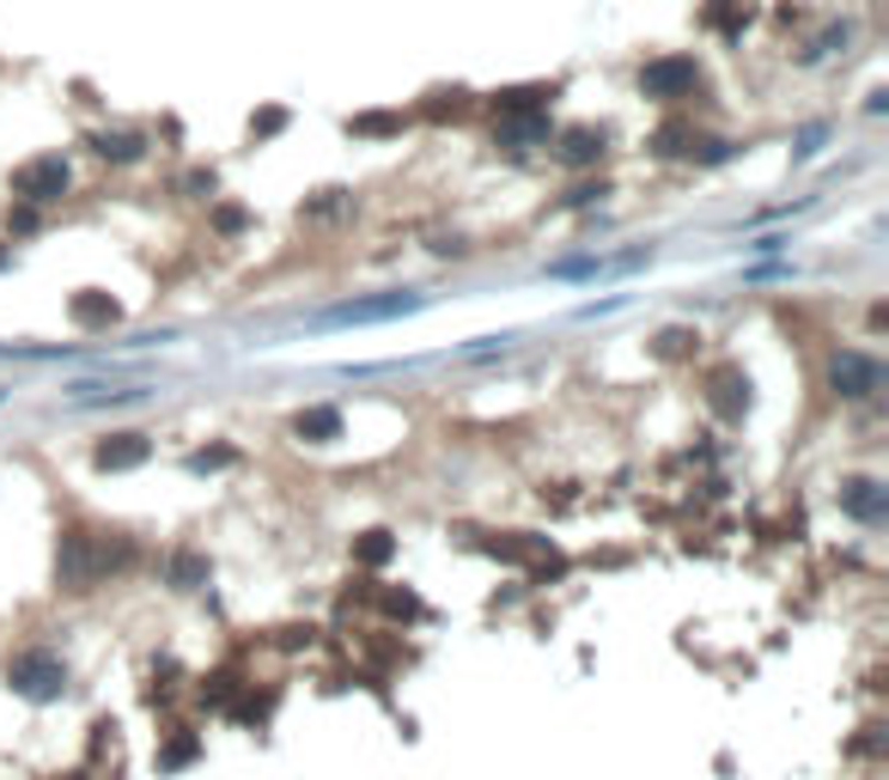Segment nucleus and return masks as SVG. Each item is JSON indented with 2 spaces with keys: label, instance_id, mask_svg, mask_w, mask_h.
Masks as SVG:
<instances>
[{
  "label": "nucleus",
  "instance_id": "obj_1",
  "mask_svg": "<svg viewBox=\"0 0 889 780\" xmlns=\"http://www.w3.org/2000/svg\"><path fill=\"white\" fill-rule=\"evenodd\" d=\"M134 561L129 537H110V530H62V549H55V580L67 592H92L110 573H122Z\"/></svg>",
  "mask_w": 889,
  "mask_h": 780
},
{
  "label": "nucleus",
  "instance_id": "obj_2",
  "mask_svg": "<svg viewBox=\"0 0 889 780\" xmlns=\"http://www.w3.org/2000/svg\"><path fill=\"white\" fill-rule=\"evenodd\" d=\"M7 689H13V695H25V701H62V689H67L62 652H50V647L13 652V659H7Z\"/></svg>",
  "mask_w": 889,
  "mask_h": 780
},
{
  "label": "nucleus",
  "instance_id": "obj_3",
  "mask_svg": "<svg viewBox=\"0 0 889 780\" xmlns=\"http://www.w3.org/2000/svg\"><path fill=\"white\" fill-rule=\"evenodd\" d=\"M694 86H701L694 55H658V62L640 67V92L658 98V105H682V98H694Z\"/></svg>",
  "mask_w": 889,
  "mask_h": 780
},
{
  "label": "nucleus",
  "instance_id": "obj_4",
  "mask_svg": "<svg viewBox=\"0 0 889 780\" xmlns=\"http://www.w3.org/2000/svg\"><path fill=\"white\" fill-rule=\"evenodd\" d=\"M67 184H74V172H67L62 153H43V160H25L13 172V201H31V208H50V201L67 196Z\"/></svg>",
  "mask_w": 889,
  "mask_h": 780
},
{
  "label": "nucleus",
  "instance_id": "obj_5",
  "mask_svg": "<svg viewBox=\"0 0 889 780\" xmlns=\"http://www.w3.org/2000/svg\"><path fill=\"white\" fill-rule=\"evenodd\" d=\"M828 384H835V397H871L877 384H883V360L859 354V348H841L828 360Z\"/></svg>",
  "mask_w": 889,
  "mask_h": 780
},
{
  "label": "nucleus",
  "instance_id": "obj_6",
  "mask_svg": "<svg viewBox=\"0 0 889 780\" xmlns=\"http://www.w3.org/2000/svg\"><path fill=\"white\" fill-rule=\"evenodd\" d=\"M420 293H378V299H348L329 311V323H384V318H403V311H415Z\"/></svg>",
  "mask_w": 889,
  "mask_h": 780
},
{
  "label": "nucleus",
  "instance_id": "obj_7",
  "mask_svg": "<svg viewBox=\"0 0 889 780\" xmlns=\"http://www.w3.org/2000/svg\"><path fill=\"white\" fill-rule=\"evenodd\" d=\"M841 513H853L859 525H883V518H889V488H883V482H871V476L841 482Z\"/></svg>",
  "mask_w": 889,
  "mask_h": 780
},
{
  "label": "nucleus",
  "instance_id": "obj_8",
  "mask_svg": "<svg viewBox=\"0 0 889 780\" xmlns=\"http://www.w3.org/2000/svg\"><path fill=\"white\" fill-rule=\"evenodd\" d=\"M706 403H713L725 421H744V409H749V378L737 366H713V372H706Z\"/></svg>",
  "mask_w": 889,
  "mask_h": 780
},
{
  "label": "nucleus",
  "instance_id": "obj_9",
  "mask_svg": "<svg viewBox=\"0 0 889 780\" xmlns=\"http://www.w3.org/2000/svg\"><path fill=\"white\" fill-rule=\"evenodd\" d=\"M146 458H153V439H146V433H105L92 446L98 470H141Z\"/></svg>",
  "mask_w": 889,
  "mask_h": 780
},
{
  "label": "nucleus",
  "instance_id": "obj_10",
  "mask_svg": "<svg viewBox=\"0 0 889 780\" xmlns=\"http://www.w3.org/2000/svg\"><path fill=\"white\" fill-rule=\"evenodd\" d=\"M67 323H74V330H117V323H122V305L110 299V293L86 287V293H74V299H67Z\"/></svg>",
  "mask_w": 889,
  "mask_h": 780
},
{
  "label": "nucleus",
  "instance_id": "obj_11",
  "mask_svg": "<svg viewBox=\"0 0 889 780\" xmlns=\"http://www.w3.org/2000/svg\"><path fill=\"white\" fill-rule=\"evenodd\" d=\"M293 439H305V446H329V439H341V409H329V403L299 409V415H293Z\"/></svg>",
  "mask_w": 889,
  "mask_h": 780
},
{
  "label": "nucleus",
  "instance_id": "obj_12",
  "mask_svg": "<svg viewBox=\"0 0 889 780\" xmlns=\"http://www.w3.org/2000/svg\"><path fill=\"white\" fill-rule=\"evenodd\" d=\"M603 141H610V134L591 129V122H585V129H567L561 146H555V160H561V165H597L603 160Z\"/></svg>",
  "mask_w": 889,
  "mask_h": 780
},
{
  "label": "nucleus",
  "instance_id": "obj_13",
  "mask_svg": "<svg viewBox=\"0 0 889 780\" xmlns=\"http://www.w3.org/2000/svg\"><path fill=\"white\" fill-rule=\"evenodd\" d=\"M561 98V80H549V86H512V92H494V105H500V117H518V110H542V105H555Z\"/></svg>",
  "mask_w": 889,
  "mask_h": 780
},
{
  "label": "nucleus",
  "instance_id": "obj_14",
  "mask_svg": "<svg viewBox=\"0 0 889 780\" xmlns=\"http://www.w3.org/2000/svg\"><path fill=\"white\" fill-rule=\"evenodd\" d=\"M694 141H701V134H694V122L670 117L665 129L652 134V153H658V160H689V153H694Z\"/></svg>",
  "mask_w": 889,
  "mask_h": 780
},
{
  "label": "nucleus",
  "instance_id": "obj_15",
  "mask_svg": "<svg viewBox=\"0 0 889 780\" xmlns=\"http://www.w3.org/2000/svg\"><path fill=\"white\" fill-rule=\"evenodd\" d=\"M92 153H98V160H117V165H134L146 153V141H141V134H129V129H105V134H92Z\"/></svg>",
  "mask_w": 889,
  "mask_h": 780
},
{
  "label": "nucleus",
  "instance_id": "obj_16",
  "mask_svg": "<svg viewBox=\"0 0 889 780\" xmlns=\"http://www.w3.org/2000/svg\"><path fill=\"white\" fill-rule=\"evenodd\" d=\"M196 756H201V738L189 726H177V732H171V744L158 750V774H177V768H189Z\"/></svg>",
  "mask_w": 889,
  "mask_h": 780
},
{
  "label": "nucleus",
  "instance_id": "obj_17",
  "mask_svg": "<svg viewBox=\"0 0 889 780\" xmlns=\"http://www.w3.org/2000/svg\"><path fill=\"white\" fill-rule=\"evenodd\" d=\"M391 556H396L391 530H360V537H353V561H360V568H384Z\"/></svg>",
  "mask_w": 889,
  "mask_h": 780
},
{
  "label": "nucleus",
  "instance_id": "obj_18",
  "mask_svg": "<svg viewBox=\"0 0 889 780\" xmlns=\"http://www.w3.org/2000/svg\"><path fill=\"white\" fill-rule=\"evenodd\" d=\"M171 585H177V592H196V585H208V556H196V549H177V556H171Z\"/></svg>",
  "mask_w": 889,
  "mask_h": 780
},
{
  "label": "nucleus",
  "instance_id": "obj_19",
  "mask_svg": "<svg viewBox=\"0 0 889 780\" xmlns=\"http://www.w3.org/2000/svg\"><path fill=\"white\" fill-rule=\"evenodd\" d=\"M372 604H378V609H384V616H391V622H420V616H427V604H420L415 592H396V585H384V592H372Z\"/></svg>",
  "mask_w": 889,
  "mask_h": 780
},
{
  "label": "nucleus",
  "instance_id": "obj_20",
  "mask_svg": "<svg viewBox=\"0 0 889 780\" xmlns=\"http://www.w3.org/2000/svg\"><path fill=\"white\" fill-rule=\"evenodd\" d=\"M694 342H701L694 330H658L652 354H658V360H689V354H694Z\"/></svg>",
  "mask_w": 889,
  "mask_h": 780
},
{
  "label": "nucleus",
  "instance_id": "obj_21",
  "mask_svg": "<svg viewBox=\"0 0 889 780\" xmlns=\"http://www.w3.org/2000/svg\"><path fill=\"white\" fill-rule=\"evenodd\" d=\"M348 134H372V141H384V134H403V117H384V110H372V117H353Z\"/></svg>",
  "mask_w": 889,
  "mask_h": 780
},
{
  "label": "nucleus",
  "instance_id": "obj_22",
  "mask_svg": "<svg viewBox=\"0 0 889 780\" xmlns=\"http://www.w3.org/2000/svg\"><path fill=\"white\" fill-rule=\"evenodd\" d=\"M232 695H238V671H213L208 683H201V701H208V707H232Z\"/></svg>",
  "mask_w": 889,
  "mask_h": 780
},
{
  "label": "nucleus",
  "instance_id": "obj_23",
  "mask_svg": "<svg viewBox=\"0 0 889 780\" xmlns=\"http://www.w3.org/2000/svg\"><path fill=\"white\" fill-rule=\"evenodd\" d=\"M226 463H238L232 446H208V451H189V470L196 476H208V470H226Z\"/></svg>",
  "mask_w": 889,
  "mask_h": 780
},
{
  "label": "nucleus",
  "instance_id": "obj_24",
  "mask_svg": "<svg viewBox=\"0 0 889 780\" xmlns=\"http://www.w3.org/2000/svg\"><path fill=\"white\" fill-rule=\"evenodd\" d=\"M287 129V110H262V117H250V134L256 141H268V134H281Z\"/></svg>",
  "mask_w": 889,
  "mask_h": 780
},
{
  "label": "nucleus",
  "instance_id": "obj_25",
  "mask_svg": "<svg viewBox=\"0 0 889 780\" xmlns=\"http://www.w3.org/2000/svg\"><path fill=\"white\" fill-rule=\"evenodd\" d=\"M7 226H13V232H19V239H31V232H37V208H31V201H19V208L13 213H7Z\"/></svg>",
  "mask_w": 889,
  "mask_h": 780
},
{
  "label": "nucleus",
  "instance_id": "obj_26",
  "mask_svg": "<svg viewBox=\"0 0 889 780\" xmlns=\"http://www.w3.org/2000/svg\"><path fill=\"white\" fill-rule=\"evenodd\" d=\"M213 226H220V232H244L250 213H244V208H220V213H213Z\"/></svg>",
  "mask_w": 889,
  "mask_h": 780
}]
</instances>
